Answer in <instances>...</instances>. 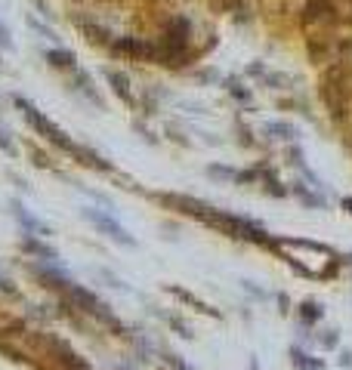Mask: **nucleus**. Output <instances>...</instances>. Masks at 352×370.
Returning a JSON list of instances; mask_svg holds the SVG:
<instances>
[{
	"label": "nucleus",
	"mask_w": 352,
	"mask_h": 370,
	"mask_svg": "<svg viewBox=\"0 0 352 370\" xmlns=\"http://www.w3.org/2000/svg\"><path fill=\"white\" fill-rule=\"evenodd\" d=\"M16 105H19L22 111H25L28 124H31V127H34L37 133H41V136H47L50 142H53V145H59V148H62V151H69L71 158H78L80 164H93V167H99V170H111V164H106V161H102V158H96L93 151H87V148L74 145L71 139L65 136V133L59 130V127H56L53 121H47V117H43V114H41V111H37L34 105H28L25 99H16Z\"/></svg>",
	"instance_id": "f257e3e1"
},
{
	"label": "nucleus",
	"mask_w": 352,
	"mask_h": 370,
	"mask_svg": "<svg viewBox=\"0 0 352 370\" xmlns=\"http://www.w3.org/2000/svg\"><path fill=\"white\" fill-rule=\"evenodd\" d=\"M80 216H84L87 222H93L96 225V232L99 235H106L108 241H115V244H121V247H136V238H133L130 232L118 222L111 213H106V210H96V207H84L80 210Z\"/></svg>",
	"instance_id": "f03ea898"
},
{
	"label": "nucleus",
	"mask_w": 352,
	"mask_h": 370,
	"mask_svg": "<svg viewBox=\"0 0 352 370\" xmlns=\"http://www.w3.org/2000/svg\"><path fill=\"white\" fill-rule=\"evenodd\" d=\"M50 355H53V361H56L59 370H93L87 358H80L78 352H71L69 346L59 343V339H50Z\"/></svg>",
	"instance_id": "7ed1b4c3"
},
{
	"label": "nucleus",
	"mask_w": 352,
	"mask_h": 370,
	"mask_svg": "<svg viewBox=\"0 0 352 370\" xmlns=\"http://www.w3.org/2000/svg\"><path fill=\"white\" fill-rule=\"evenodd\" d=\"M115 50H121V53H133V56H142V59H155V56H158V50H155L152 43L139 40V37H121Z\"/></svg>",
	"instance_id": "20e7f679"
},
{
	"label": "nucleus",
	"mask_w": 352,
	"mask_h": 370,
	"mask_svg": "<svg viewBox=\"0 0 352 370\" xmlns=\"http://www.w3.org/2000/svg\"><path fill=\"white\" fill-rule=\"evenodd\" d=\"M290 367L294 370H325V361L309 355L306 349H300V346H290Z\"/></svg>",
	"instance_id": "39448f33"
},
{
	"label": "nucleus",
	"mask_w": 352,
	"mask_h": 370,
	"mask_svg": "<svg viewBox=\"0 0 352 370\" xmlns=\"http://www.w3.org/2000/svg\"><path fill=\"white\" fill-rule=\"evenodd\" d=\"M13 213H16V219L22 222V228H25V232H31V235H50V225H43L37 216H31V213H28L19 201H13Z\"/></svg>",
	"instance_id": "423d86ee"
},
{
	"label": "nucleus",
	"mask_w": 352,
	"mask_h": 370,
	"mask_svg": "<svg viewBox=\"0 0 352 370\" xmlns=\"http://www.w3.org/2000/svg\"><path fill=\"white\" fill-rule=\"evenodd\" d=\"M300 327H312V324L321 321V315H325V309H321V302L316 299H303L300 302Z\"/></svg>",
	"instance_id": "0eeeda50"
},
{
	"label": "nucleus",
	"mask_w": 352,
	"mask_h": 370,
	"mask_svg": "<svg viewBox=\"0 0 352 370\" xmlns=\"http://www.w3.org/2000/svg\"><path fill=\"white\" fill-rule=\"evenodd\" d=\"M106 77H108V84H115V93L121 96V99L127 102V105H133V96H130V90H127L130 84H127V77H124V74H121V71H111V68H106Z\"/></svg>",
	"instance_id": "6e6552de"
},
{
	"label": "nucleus",
	"mask_w": 352,
	"mask_h": 370,
	"mask_svg": "<svg viewBox=\"0 0 352 370\" xmlns=\"http://www.w3.org/2000/svg\"><path fill=\"white\" fill-rule=\"evenodd\" d=\"M321 19H334L331 6H328L325 0H312V3L306 6V22H321Z\"/></svg>",
	"instance_id": "1a4fd4ad"
},
{
	"label": "nucleus",
	"mask_w": 352,
	"mask_h": 370,
	"mask_svg": "<svg viewBox=\"0 0 352 370\" xmlns=\"http://www.w3.org/2000/svg\"><path fill=\"white\" fill-rule=\"evenodd\" d=\"M47 59L56 68H74V53H69V50H47Z\"/></svg>",
	"instance_id": "9d476101"
},
{
	"label": "nucleus",
	"mask_w": 352,
	"mask_h": 370,
	"mask_svg": "<svg viewBox=\"0 0 352 370\" xmlns=\"http://www.w3.org/2000/svg\"><path fill=\"white\" fill-rule=\"evenodd\" d=\"M25 250H28V253H34V256H43V259H56V250L47 247V244H41L37 238H31V235L25 238Z\"/></svg>",
	"instance_id": "9b49d317"
},
{
	"label": "nucleus",
	"mask_w": 352,
	"mask_h": 370,
	"mask_svg": "<svg viewBox=\"0 0 352 370\" xmlns=\"http://www.w3.org/2000/svg\"><path fill=\"white\" fill-rule=\"evenodd\" d=\"M167 290L170 293H174L176 296V299H183V302H192V306H198V312H213V309H207L204 306V302H201V299H195V296L192 293H185V290H179V287H167ZM216 315V312H213Z\"/></svg>",
	"instance_id": "f8f14e48"
},
{
	"label": "nucleus",
	"mask_w": 352,
	"mask_h": 370,
	"mask_svg": "<svg viewBox=\"0 0 352 370\" xmlns=\"http://www.w3.org/2000/svg\"><path fill=\"white\" fill-rule=\"evenodd\" d=\"M266 130L275 133V139H290V136H294V127H288V124H269Z\"/></svg>",
	"instance_id": "ddd939ff"
},
{
	"label": "nucleus",
	"mask_w": 352,
	"mask_h": 370,
	"mask_svg": "<svg viewBox=\"0 0 352 370\" xmlns=\"http://www.w3.org/2000/svg\"><path fill=\"white\" fill-rule=\"evenodd\" d=\"M321 346H325V349H334V346H337V330H325V333H321Z\"/></svg>",
	"instance_id": "4468645a"
},
{
	"label": "nucleus",
	"mask_w": 352,
	"mask_h": 370,
	"mask_svg": "<svg viewBox=\"0 0 352 370\" xmlns=\"http://www.w3.org/2000/svg\"><path fill=\"white\" fill-rule=\"evenodd\" d=\"M0 148H3L6 154H16V145H13V139H6L3 130H0Z\"/></svg>",
	"instance_id": "2eb2a0df"
},
{
	"label": "nucleus",
	"mask_w": 352,
	"mask_h": 370,
	"mask_svg": "<svg viewBox=\"0 0 352 370\" xmlns=\"http://www.w3.org/2000/svg\"><path fill=\"white\" fill-rule=\"evenodd\" d=\"M0 47H10V31L0 25Z\"/></svg>",
	"instance_id": "dca6fc26"
},
{
	"label": "nucleus",
	"mask_w": 352,
	"mask_h": 370,
	"mask_svg": "<svg viewBox=\"0 0 352 370\" xmlns=\"http://www.w3.org/2000/svg\"><path fill=\"white\" fill-rule=\"evenodd\" d=\"M349 358H352V355H349V352H343V355H340V364H343V367H349V364H352Z\"/></svg>",
	"instance_id": "f3484780"
},
{
	"label": "nucleus",
	"mask_w": 352,
	"mask_h": 370,
	"mask_svg": "<svg viewBox=\"0 0 352 370\" xmlns=\"http://www.w3.org/2000/svg\"><path fill=\"white\" fill-rule=\"evenodd\" d=\"M343 210H346L349 216H352V198H343Z\"/></svg>",
	"instance_id": "a211bd4d"
}]
</instances>
